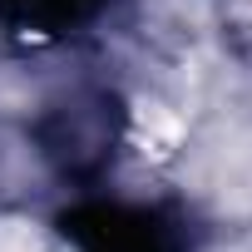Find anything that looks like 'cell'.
<instances>
[{
    "mask_svg": "<svg viewBox=\"0 0 252 252\" xmlns=\"http://www.w3.org/2000/svg\"><path fill=\"white\" fill-rule=\"evenodd\" d=\"M60 232L79 252H188L173 218L129 203H79L60 218Z\"/></svg>",
    "mask_w": 252,
    "mask_h": 252,
    "instance_id": "cell-1",
    "label": "cell"
},
{
    "mask_svg": "<svg viewBox=\"0 0 252 252\" xmlns=\"http://www.w3.org/2000/svg\"><path fill=\"white\" fill-rule=\"evenodd\" d=\"M104 10V0H0V20L20 35H64Z\"/></svg>",
    "mask_w": 252,
    "mask_h": 252,
    "instance_id": "cell-2",
    "label": "cell"
}]
</instances>
